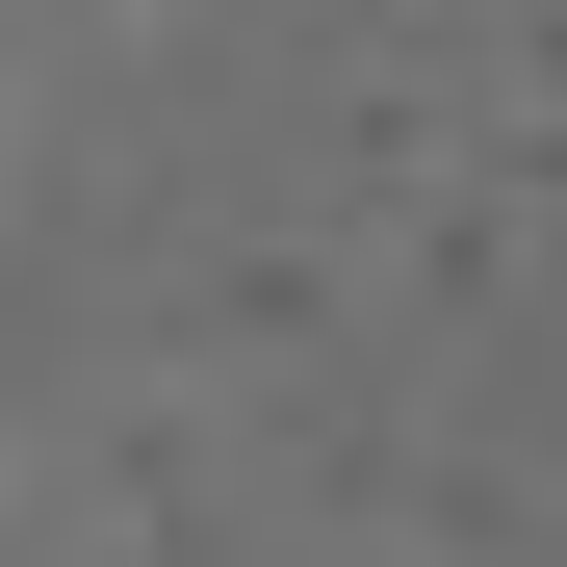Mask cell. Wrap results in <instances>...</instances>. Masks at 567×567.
<instances>
[]
</instances>
